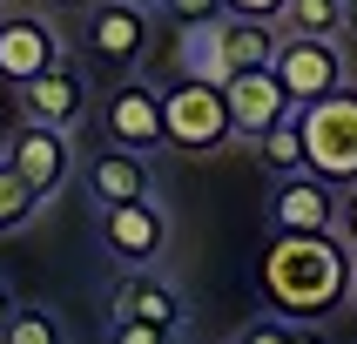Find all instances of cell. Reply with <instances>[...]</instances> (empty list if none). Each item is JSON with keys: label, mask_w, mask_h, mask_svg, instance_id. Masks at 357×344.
<instances>
[{"label": "cell", "mask_w": 357, "mask_h": 344, "mask_svg": "<svg viewBox=\"0 0 357 344\" xmlns=\"http://www.w3.org/2000/svg\"><path fill=\"white\" fill-rule=\"evenodd\" d=\"M351 270H357V257L337 230L331 237H270L257 263V290L270 304V317L317 324L337 304H351Z\"/></svg>", "instance_id": "6da1fadb"}, {"label": "cell", "mask_w": 357, "mask_h": 344, "mask_svg": "<svg viewBox=\"0 0 357 344\" xmlns=\"http://www.w3.org/2000/svg\"><path fill=\"white\" fill-rule=\"evenodd\" d=\"M277 47H283L277 20L222 14V20H209V27H182L176 68H182V81H209V88H222V81H236V75L277 68Z\"/></svg>", "instance_id": "7a4b0ae2"}, {"label": "cell", "mask_w": 357, "mask_h": 344, "mask_svg": "<svg viewBox=\"0 0 357 344\" xmlns=\"http://www.w3.org/2000/svg\"><path fill=\"white\" fill-rule=\"evenodd\" d=\"M297 128H303V169L331 189H357V81L337 88V95L297 108Z\"/></svg>", "instance_id": "3957f363"}, {"label": "cell", "mask_w": 357, "mask_h": 344, "mask_svg": "<svg viewBox=\"0 0 357 344\" xmlns=\"http://www.w3.org/2000/svg\"><path fill=\"white\" fill-rule=\"evenodd\" d=\"M75 34H81V54L95 61L101 75L128 81L142 68V54H149V40H155V14H142L128 0H95Z\"/></svg>", "instance_id": "277c9868"}, {"label": "cell", "mask_w": 357, "mask_h": 344, "mask_svg": "<svg viewBox=\"0 0 357 344\" xmlns=\"http://www.w3.org/2000/svg\"><path fill=\"white\" fill-rule=\"evenodd\" d=\"M162 142L182 149V156H209L222 142H236L222 88H209V81H169L162 88Z\"/></svg>", "instance_id": "5b68a950"}, {"label": "cell", "mask_w": 357, "mask_h": 344, "mask_svg": "<svg viewBox=\"0 0 357 344\" xmlns=\"http://www.w3.org/2000/svg\"><path fill=\"white\" fill-rule=\"evenodd\" d=\"M14 101H20V121L54 128V135H75L81 121H88V108H95V81H88V68H81L75 54H61L47 75L14 88Z\"/></svg>", "instance_id": "8992f818"}, {"label": "cell", "mask_w": 357, "mask_h": 344, "mask_svg": "<svg viewBox=\"0 0 357 344\" xmlns=\"http://www.w3.org/2000/svg\"><path fill=\"white\" fill-rule=\"evenodd\" d=\"M68 54V34L54 27V14L40 7H0V81L7 88H27L34 75H47L54 61Z\"/></svg>", "instance_id": "52a82bcc"}, {"label": "cell", "mask_w": 357, "mask_h": 344, "mask_svg": "<svg viewBox=\"0 0 357 344\" xmlns=\"http://www.w3.org/2000/svg\"><path fill=\"white\" fill-rule=\"evenodd\" d=\"M101 135H108V149H128V156H155V149H169L162 142V88L155 81H108V95H101Z\"/></svg>", "instance_id": "ba28073f"}, {"label": "cell", "mask_w": 357, "mask_h": 344, "mask_svg": "<svg viewBox=\"0 0 357 344\" xmlns=\"http://www.w3.org/2000/svg\"><path fill=\"white\" fill-rule=\"evenodd\" d=\"M270 75L283 81V95L297 101V108H310V101L337 95V88H351V61H344L337 40H303V34H283L277 47V68Z\"/></svg>", "instance_id": "9c48e42d"}, {"label": "cell", "mask_w": 357, "mask_h": 344, "mask_svg": "<svg viewBox=\"0 0 357 344\" xmlns=\"http://www.w3.org/2000/svg\"><path fill=\"white\" fill-rule=\"evenodd\" d=\"M101 216V250L121 270H155L169 250V209L155 196L149 202H121V209H95Z\"/></svg>", "instance_id": "30bf717a"}, {"label": "cell", "mask_w": 357, "mask_h": 344, "mask_svg": "<svg viewBox=\"0 0 357 344\" xmlns=\"http://www.w3.org/2000/svg\"><path fill=\"white\" fill-rule=\"evenodd\" d=\"M263 223H270V237H331L337 230V189L317 182L310 169L277 176V189L263 202Z\"/></svg>", "instance_id": "8fae6325"}, {"label": "cell", "mask_w": 357, "mask_h": 344, "mask_svg": "<svg viewBox=\"0 0 357 344\" xmlns=\"http://www.w3.org/2000/svg\"><path fill=\"white\" fill-rule=\"evenodd\" d=\"M0 162H7V169H14L40 202H47L61 182L81 169V162H75V135H54V128H34V121H20L14 135L0 142Z\"/></svg>", "instance_id": "7c38bea8"}, {"label": "cell", "mask_w": 357, "mask_h": 344, "mask_svg": "<svg viewBox=\"0 0 357 344\" xmlns=\"http://www.w3.org/2000/svg\"><path fill=\"white\" fill-rule=\"evenodd\" d=\"M81 189L95 209H121V202H149L155 176H149V156H128V149H108L101 142L95 156L81 162Z\"/></svg>", "instance_id": "4fadbf2b"}, {"label": "cell", "mask_w": 357, "mask_h": 344, "mask_svg": "<svg viewBox=\"0 0 357 344\" xmlns=\"http://www.w3.org/2000/svg\"><path fill=\"white\" fill-rule=\"evenodd\" d=\"M222 101H229V128L250 142H263L277 121L297 115V101L283 95V81L263 68V75H236V81H222Z\"/></svg>", "instance_id": "5bb4252c"}, {"label": "cell", "mask_w": 357, "mask_h": 344, "mask_svg": "<svg viewBox=\"0 0 357 344\" xmlns=\"http://www.w3.org/2000/svg\"><path fill=\"white\" fill-rule=\"evenodd\" d=\"M115 317L162 324V331H182L189 304H182V290L162 277V270H121V277H115Z\"/></svg>", "instance_id": "9a60e30c"}, {"label": "cell", "mask_w": 357, "mask_h": 344, "mask_svg": "<svg viewBox=\"0 0 357 344\" xmlns=\"http://www.w3.org/2000/svg\"><path fill=\"white\" fill-rule=\"evenodd\" d=\"M277 27L303 40H344V0H290Z\"/></svg>", "instance_id": "2e32d148"}, {"label": "cell", "mask_w": 357, "mask_h": 344, "mask_svg": "<svg viewBox=\"0 0 357 344\" xmlns=\"http://www.w3.org/2000/svg\"><path fill=\"white\" fill-rule=\"evenodd\" d=\"M257 156H263V169H277V176H303V128H297V115L277 121V128L257 142Z\"/></svg>", "instance_id": "e0dca14e"}, {"label": "cell", "mask_w": 357, "mask_h": 344, "mask_svg": "<svg viewBox=\"0 0 357 344\" xmlns=\"http://www.w3.org/2000/svg\"><path fill=\"white\" fill-rule=\"evenodd\" d=\"M0 344H68V331H61V317L47 311V304H20Z\"/></svg>", "instance_id": "ac0fdd59"}, {"label": "cell", "mask_w": 357, "mask_h": 344, "mask_svg": "<svg viewBox=\"0 0 357 344\" xmlns=\"http://www.w3.org/2000/svg\"><path fill=\"white\" fill-rule=\"evenodd\" d=\"M34 209H40V196L14 176V169H7V162H0V237L27 230V223H34Z\"/></svg>", "instance_id": "d6986e66"}, {"label": "cell", "mask_w": 357, "mask_h": 344, "mask_svg": "<svg viewBox=\"0 0 357 344\" xmlns=\"http://www.w3.org/2000/svg\"><path fill=\"white\" fill-rule=\"evenodd\" d=\"M236 344H317L310 338V324H290V317H257V324H243Z\"/></svg>", "instance_id": "ffe728a7"}, {"label": "cell", "mask_w": 357, "mask_h": 344, "mask_svg": "<svg viewBox=\"0 0 357 344\" xmlns=\"http://www.w3.org/2000/svg\"><path fill=\"white\" fill-rule=\"evenodd\" d=\"M155 14H169L176 27H209V20H222V0H162Z\"/></svg>", "instance_id": "44dd1931"}, {"label": "cell", "mask_w": 357, "mask_h": 344, "mask_svg": "<svg viewBox=\"0 0 357 344\" xmlns=\"http://www.w3.org/2000/svg\"><path fill=\"white\" fill-rule=\"evenodd\" d=\"M108 344H176V331H162V324H135V317H108Z\"/></svg>", "instance_id": "7402d4cb"}, {"label": "cell", "mask_w": 357, "mask_h": 344, "mask_svg": "<svg viewBox=\"0 0 357 344\" xmlns=\"http://www.w3.org/2000/svg\"><path fill=\"white\" fill-rule=\"evenodd\" d=\"M290 0H222V14H243V20H283Z\"/></svg>", "instance_id": "603a6c76"}, {"label": "cell", "mask_w": 357, "mask_h": 344, "mask_svg": "<svg viewBox=\"0 0 357 344\" xmlns=\"http://www.w3.org/2000/svg\"><path fill=\"white\" fill-rule=\"evenodd\" d=\"M337 237L351 243V257H357V189H344V196H337Z\"/></svg>", "instance_id": "cb8c5ba5"}, {"label": "cell", "mask_w": 357, "mask_h": 344, "mask_svg": "<svg viewBox=\"0 0 357 344\" xmlns=\"http://www.w3.org/2000/svg\"><path fill=\"white\" fill-rule=\"evenodd\" d=\"M95 0H40V14H88Z\"/></svg>", "instance_id": "d4e9b609"}, {"label": "cell", "mask_w": 357, "mask_h": 344, "mask_svg": "<svg viewBox=\"0 0 357 344\" xmlns=\"http://www.w3.org/2000/svg\"><path fill=\"white\" fill-rule=\"evenodd\" d=\"M14 311H20V304H14V290L0 283V338H7V324H14Z\"/></svg>", "instance_id": "484cf974"}, {"label": "cell", "mask_w": 357, "mask_h": 344, "mask_svg": "<svg viewBox=\"0 0 357 344\" xmlns=\"http://www.w3.org/2000/svg\"><path fill=\"white\" fill-rule=\"evenodd\" d=\"M344 40H357V0H344Z\"/></svg>", "instance_id": "4316f807"}, {"label": "cell", "mask_w": 357, "mask_h": 344, "mask_svg": "<svg viewBox=\"0 0 357 344\" xmlns=\"http://www.w3.org/2000/svg\"><path fill=\"white\" fill-rule=\"evenodd\" d=\"M128 7H142V14H155V7H162V0H128Z\"/></svg>", "instance_id": "83f0119b"}, {"label": "cell", "mask_w": 357, "mask_h": 344, "mask_svg": "<svg viewBox=\"0 0 357 344\" xmlns=\"http://www.w3.org/2000/svg\"><path fill=\"white\" fill-rule=\"evenodd\" d=\"M351 311H357V270H351Z\"/></svg>", "instance_id": "f1b7e54d"}, {"label": "cell", "mask_w": 357, "mask_h": 344, "mask_svg": "<svg viewBox=\"0 0 357 344\" xmlns=\"http://www.w3.org/2000/svg\"><path fill=\"white\" fill-rule=\"evenodd\" d=\"M0 7H14V0H0Z\"/></svg>", "instance_id": "f546056e"}]
</instances>
